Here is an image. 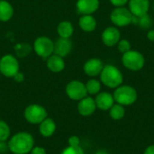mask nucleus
Instances as JSON below:
<instances>
[{
  "instance_id": "1",
  "label": "nucleus",
  "mask_w": 154,
  "mask_h": 154,
  "mask_svg": "<svg viewBox=\"0 0 154 154\" xmlns=\"http://www.w3.org/2000/svg\"><path fill=\"white\" fill-rule=\"evenodd\" d=\"M7 145L13 154H28L34 147V139L30 133L18 132L8 140Z\"/></svg>"
},
{
  "instance_id": "28",
  "label": "nucleus",
  "mask_w": 154,
  "mask_h": 154,
  "mask_svg": "<svg viewBox=\"0 0 154 154\" xmlns=\"http://www.w3.org/2000/svg\"><path fill=\"white\" fill-rule=\"evenodd\" d=\"M60 154H85V152L80 146L78 147L68 146L61 152Z\"/></svg>"
},
{
  "instance_id": "5",
  "label": "nucleus",
  "mask_w": 154,
  "mask_h": 154,
  "mask_svg": "<svg viewBox=\"0 0 154 154\" xmlns=\"http://www.w3.org/2000/svg\"><path fill=\"white\" fill-rule=\"evenodd\" d=\"M20 71V64L13 54H5L0 58V74L6 78H14Z\"/></svg>"
},
{
  "instance_id": "35",
  "label": "nucleus",
  "mask_w": 154,
  "mask_h": 154,
  "mask_svg": "<svg viewBox=\"0 0 154 154\" xmlns=\"http://www.w3.org/2000/svg\"><path fill=\"white\" fill-rule=\"evenodd\" d=\"M144 154H154V145H151L148 148H146Z\"/></svg>"
},
{
  "instance_id": "27",
  "label": "nucleus",
  "mask_w": 154,
  "mask_h": 154,
  "mask_svg": "<svg viewBox=\"0 0 154 154\" xmlns=\"http://www.w3.org/2000/svg\"><path fill=\"white\" fill-rule=\"evenodd\" d=\"M131 48H132V46H131V43H130V42L128 40H125H125H120L119 42L117 43V49L122 53H125V52L132 50Z\"/></svg>"
},
{
  "instance_id": "14",
  "label": "nucleus",
  "mask_w": 154,
  "mask_h": 154,
  "mask_svg": "<svg viewBox=\"0 0 154 154\" xmlns=\"http://www.w3.org/2000/svg\"><path fill=\"white\" fill-rule=\"evenodd\" d=\"M129 10L135 16H142L148 14L150 9V0H129Z\"/></svg>"
},
{
  "instance_id": "13",
  "label": "nucleus",
  "mask_w": 154,
  "mask_h": 154,
  "mask_svg": "<svg viewBox=\"0 0 154 154\" xmlns=\"http://www.w3.org/2000/svg\"><path fill=\"white\" fill-rule=\"evenodd\" d=\"M72 42L70 39L66 38H59L56 42H54V50L53 54L65 58L68 56L72 51Z\"/></svg>"
},
{
  "instance_id": "19",
  "label": "nucleus",
  "mask_w": 154,
  "mask_h": 154,
  "mask_svg": "<svg viewBox=\"0 0 154 154\" xmlns=\"http://www.w3.org/2000/svg\"><path fill=\"white\" fill-rule=\"evenodd\" d=\"M56 123L53 119L47 117L39 125V133L43 137H51L56 131Z\"/></svg>"
},
{
  "instance_id": "32",
  "label": "nucleus",
  "mask_w": 154,
  "mask_h": 154,
  "mask_svg": "<svg viewBox=\"0 0 154 154\" xmlns=\"http://www.w3.org/2000/svg\"><path fill=\"white\" fill-rule=\"evenodd\" d=\"M14 80L15 81V82H17V83H22L23 80H24V75H23V73H22L21 71H19V72H17L14 76Z\"/></svg>"
},
{
  "instance_id": "16",
  "label": "nucleus",
  "mask_w": 154,
  "mask_h": 154,
  "mask_svg": "<svg viewBox=\"0 0 154 154\" xmlns=\"http://www.w3.org/2000/svg\"><path fill=\"white\" fill-rule=\"evenodd\" d=\"M95 102L97 108L103 111H107L114 105L115 99L113 95L108 92H99L95 98Z\"/></svg>"
},
{
  "instance_id": "9",
  "label": "nucleus",
  "mask_w": 154,
  "mask_h": 154,
  "mask_svg": "<svg viewBox=\"0 0 154 154\" xmlns=\"http://www.w3.org/2000/svg\"><path fill=\"white\" fill-rule=\"evenodd\" d=\"M65 91L69 98L75 101H79L88 96L86 85L79 80H71L69 82L66 86Z\"/></svg>"
},
{
  "instance_id": "4",
  "label": "nucleus",
  "mask_w": 154,
  "mask_h": 154,
  "mask_svg": "<svg viewBox=\"0 0 154 154\" xmlns=\"http://www.w3.org/2000/svg\"><path fill=\"white\" fill-rule=\"evenodd\" d=\"M122 63L129 70L138 71L143 68L145 64V58L140 51L130 50L123 53Z\"/></svg>"
},
{
  "instance_id": "24",
  "label": "nucleus",
  "mask_w": 154,
  "mask_h": 154,
  "mask_svg": "<svg viewBox=\"0 0 154 154\" xmlns=\"http://www.w3.org/2000/svg\"><path fill=\"white\" fill-rule=\"evenodd\" d=\"M136 24L138 26H140L142 29L143 30H147V29H150L152 25V17L146 14H143L140 17L137 16V22H136Z\"/></svg>"
},
{
  "instance_id": "7",
  "label": "nucleus",
  "mask_w": 154,
  "mask_h": 154,
  "mask_svg": "<svg viewBox=\"0 0 154 154\" xmlns=\"http://www.w3.org/2000/svg\"><path fill=\"white\" fill-rule=\"evenodd\" d=\"M25 120L32 125H40L48 117L46 109L39 104H32L26 106L23 113Z\"/></svg>"
},
{
  "instance_id": "3",
  "label": "nucleus",
  "mask_w": 154,
  "mask_h": 154,
  "mask_svg": "<svg viewBox=\"0 0 154 154\" xmlns=\"http://www.w3.org/2000/svg\"><path fill=\"white\" fill-rule=\"evenodd\" d=\"M113 97L117 104L122 106H131L137 99V92L129 85H121L116 88Z\"/></svg>"
},
{
  "instance_id": "17",
  "label": "nucleus",
  "mask_w": 154,
  "mask_h": 154,
  "mask_svg": "<svg viewBox=\"0 0 154 154\" xmlns=\"http://www.w3.org/2000/svg\"><path fill=\"white\" fill-rule=\"evenodd\" d=\"M46 60V66L48 69L53 73H60L65 69V60L60 56L52 54Z\"/></svg>"
},
{
  "instance_id": "8",
  "label": "nucleus",
  "mask_w": 154,
  "mask_h": 154,
  "mask_svg": "<svg viewBox=\"0 0 154 154\" xmlns=\"http://www.w3.org/2000/svg\"><path fill=\"white\" fill-rule=\"evenodd\" d=\"M133 14L125 6L116 7L110 14V21L117 27H125L132 23Z\"/></svg>"
},
{
  "instance_id": "25",
  "label": "nucleus",
  "mask_w": 154,
  "mask_h": 154,
  "mask_svg": "<svg viewBox=\"0 0 154 154\" xmlns=\"http://www.w3.org/2000/svg\"><path fill=\"white\" fill-rule=\"evenodd\" d=\"M11 129L7 123L0 120V141L6 142L10 139Z\"/></svg>"
},
{
  "instance_id": "36",
  "label": "nucleus",
  "mask_w": 154,
  "mask_h": 154,
  "mask_svg": "<svg viewBox=\"0 0 154 154\" xmlns=\"http://www.w3.org/2000/svg\"><path fill=\"white\" fill-rule=\"evenodd\" d=\"M96 154H108L106 151H104V150H101V151H98L97 152Z\"/></svg>"
},
{
  "instance_id": "21",
  "label": "nucleus",
  "mask_w": 154,
  "mask_h": 154,
  "mask_svg": "<svg viewBox=\"0 0 154 154\" xmlns=\"http://www.w3.org/2000/svg\"><path fill=\"white\" fill-rule=\"evenodd\" d=\"M14 13L13 5L6 0L0 1V22H8Z\"/></svg>"
},
{
  "instance_id": "12",
  "label": "nucleus",
  "mask_w": 154,
  "mask_h": 154,
  "mask_svg": "<svg viewBox=\"0 0 154 154\" xmlns=\"http://www.w3.org/2000/svg\"><path fill=\"white\" fill-rule=\"evenodd\" d=\"M99 0H78L76 3V9L78 14H92L99 8Z\"/></svg>"
},
{
  "instance_id": "33",
  "label": "nucleus",
  "mask_w": 154,
  "mask_h": 154,
  "mask_svg": "<svg viewBox=\"0 0 154 154\" xmlns=\"http://www.w3.org/2000/svg\"><path fill=\"white\" fill-rule=\"evenodd\" d=\"M9 151L8 145L6 142H2L0 141V154H5Z\"/></svg>"
},
{
  "instance_id": "29",
  "label": "nucleus",
  "mask_w": 154,
  "mask_h": 154,
  "mask_svg": "<svg viewBox=\"0 0 154 154\" xmlns=\"http://www.w3.org/2000/svg\"><path fill=\"white\" fill-rule=\"evenodd\" d=\"M69 146H72V147H78V146H80V139L76 136V135H73V136H70L69 138Z\"/></svg>"
},
{
  "instance_id": "6",
  "label": "nucleus",
  "mask_w": 154,
  "mask_h": 154,
  "mask_svg": "<svg viewBox=\"0 0 154 154\" xmlns=\"http://www.w3.org/2000/svg\"><path fill=\"white\" fill-rule=\"evenodd\" d=\"M32 50L39 57L47 59L53 54L54 42L48 36H39L33 42Z\"/></svg>"
},
{
  "instance_id": "37",
  "label": "nucleus",
  "mask_w": 154,
  "mask_h": 154,
  "mask_svg": "<svg viewBox=\"0 0 154 154\" xmlns=\"http://www.w3.org/2000/svg\"><path fill=\"white\" fill-rule=\"evenodd\" d=\"M0 1H1V0H0Z\"/></svg>"
},
{
  "instance_id": "34",
  "label": "nucleus",
  "mask_w": 154,
  "mask_h": 154,
  "mask_svg": "<svg viewBox=\"0 0 154 154\" xmlns=\"http://www.w3.org/2000/svg\"><path fill=\"white\" fill-rule=\"evenodd\" d=\"M147 38L148 40H150L151 42H154V30H150L147 33Z\"/></svg>"
},
{
  "instance_id": "15",
  "label": "nucleus",
  "mask_w": 154,
  "mask_h": 154,
  "mask_svg": "<svg viewBox=\"0 0 154 154\" xmlns=\"http://www.w3.org/2000/svg\"><path fill=\"white\" fill-rule=\"evenodd\" d=\"M97 109V105L95 99L91 97H86L79 100L78 104V111L79 115L83 116H88L94 114Z\"/></svg>"
},
{
  "instance_id": "26",
  "label": "nucleus",
  "mask_w": 154,
  "mask_h": 154,
  "mask_svg": "<svg viewBox=\"0 0 154 154\" xmlns=\"http://www.w3.org/2000/svg\"><path fill=\"white\" fill-rule=\"evenodd\" d=\"M14 50L16 51V55L18 57H20V58H23L28 53L31 52V47L27 43H25V42L16 44L14 46Z\"/></svg>"
},
{
  "instance_id": "18",
  "label": "nucleus",
  "mask_w": 154,
  "mask_h": 154,
  "mask_svg": "<svg viewBox=\"0 0 154 154\" xmlns=\"http://www.w3.org/2000/svg\"><path fill=\"white\" fill-rule=\"evenodd\" d=\"M79 25L83 32H92L96 30L97 23L92 14H83L79 19Z\"/></svg>"
},
{
  "instance_id": "22",
  "label": "nucleus",
  "mask_w": 154,
  "mask_h": 154,
  "mask_svg": "<svg viewBox=\"0 0 154 154\" xmlns=\"http://www.w3.org/2000/svg\"><path fill=\"white\" fill-rule=\"evenodd\" d=\"M125 110L124 106L120 105V104H114L112 106V107L109 109V115L112 117V119L114 120H120L125 116Z\"/></svg>"
},
{
  "instance_id": "2",
  "label": "nucleus",
  "mask_w": 154,
  "mask_h": 154,
  "mask_svg": "<svg viewBox=\"0 0 154 154\" xmlns=\"http://www.w3.org/2000/svg\"><path fill=\"white\" fill-rule=\"evenodd\" d=\"M101 82L109 88H116L122 85L124 77L121 70L111 64H106L104 66L100 73Z\"/></svg>"
},
{
  "instance_id": "31",
  "label": "nucleus",
  "mask_w": 154,
  "mask_h": 154,
  "mask_svg": "<svg viewBox=\"0 0 154 154\" xmlns=\"http://www.w3.org/2000/svg\"><path fill=\"white\" fill-rule=\"evenodd\" d=\"M129 0H109V2L116 7H120V6H125Z\"/></svg>"
},
{
  "instance_id": "30",
  "label": "nucleus",
  "mask_w": 154,
  "mask_h": 154,
  "mask_svg": "<svg viewBox=\"0 0 154 154\" xmlns=\"http://www.w3.org/2000/svg\"><path fill=\"white\" fill-rule=\"evenodd\" d=\"M30 154H46V151L42 146H35L32 149L30 152Z\"/></svg>"
},
{
  "instance_id": "10",
  "label": "nucleus",
  "mask_w": 154,
  "mask_h": 154,
  "mask_svg": "<svg viewBox=\"0 0 154 154\" xmlns=\"http://www.w3.org/2000/svg\"><path fill=\"white\" fill-rule=\"evenodd\" d=\"M121 38V32L119 29H117L115 26H108L106 27L102 34H101V40L103 43L107 47H113L117 45Z\"/></svg>"
},
{
  "instance_id": "20",
  "label": "nucleus",
  "mask_w": 154,
  "mask_h": 154,
  "mask_svg": "<svg viewBox=\"0 0 154 154\" xmlns=\"http://www.w3.org/2000/svg\"><path fill=\"white\" fill-rule=\"evenodd\" d=\"M57 32L60 38L70 39L74 32V26L69 21H61L57 26Z\"/></svg>"
},
{
  "instance_id": "11",
  "label": "nucleus",
  "mask_w": 154,
  "mask_h": 154,
  "mask_svg": "<svg viewBox=\"0 0 154 154\" xmlns=\"http://www.w3.org/2000/svg\"><path fill=\"white\" fill-rule=\"evenodd\" d=\"M103 61L98 58H91L88 60L83 65V70L86 75L88 77H97L100 75L103 68H104Z\"/></svg>"
},
{
  "instance_id": "23",
  "label": "nucleus",
  "mask_w": 154,
  "mask_h": 154,
  "mask_svg": "<svg viewBox=\"0 0 154 154\" xmlns=\"http://www.w3.org/2000/svg\"><path fill=\"white\" fill-rule=\"evenodd\" d=\"M85 85L88 95H97L101 90V83L97 79H91Z\"/></svg>"
}]
</instances>
